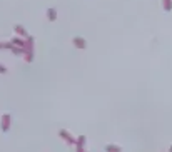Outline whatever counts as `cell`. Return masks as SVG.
<instances>
[{
	"label": "cell",
	"mask_w": 172,
	"mask_h": 152,
	"mask_svg": "<svg viewBox=\"0 0 172 152\" xmlns=\"http://www.w3.org/2000/svg\"><path fill=\"white\" fill-rule=\"evenodd\" d=\"M107 151H109V152H120V149H119V147H112V146H110Z\"/></svg>",
	"instance_id": "cell-1"
},
{
	"label": "cell",
	"mask_w": 172,
	"mask_h": 152,
	"mask_svg": "<svg viewBox=\"0 0 172 152\" xmlns=\"http://www.w3.org/2000/svg\"><path fill=\"white\" fill-rule=\"evenodd\" d=\"M171 152H172V149H171Z\"/></svg>",
	"instance_id": "cell-2"
}]
</instances>
